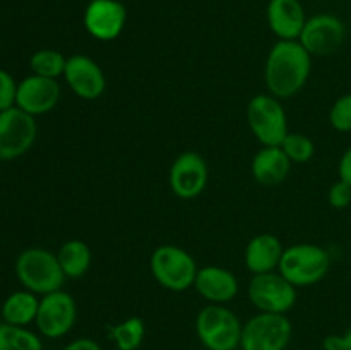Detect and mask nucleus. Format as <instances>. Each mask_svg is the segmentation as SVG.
Listing matches in <instances>:
<instances>
[{
	"instance_id": "nucleus-9",
	"label": "nucleus",
	"mask_w": 351,
	"mask_h": 350,
	"mask_svg": "<svg viewBox=\"0 0 351 350\" xmlns=\"http://www.w3.org/2000/svg\"><path fill=\"white\" fill-rule=\"evenodd\" d=\"M249 299L261 312L287 314L297 302V287L274 271L254 275L249 285Z\"/></svg>"
},
{
	"instance_id": "nucleus-6",
	"label": "nucleus",
	"mask_w": 351,
	"mask_h": 350,
	"mask_svg": "<svg viewBox=\"0 0 351 350\" xmlns=\"http://www.w3.org/2000/svg\"><path fill=\"white\" fill-rule=\"evenodd\" d=\"M247 122L264 146H281L288 134L287 112L273 95H257L247 106Z\"/></svg>"
},
{
	"instance_id": "nucleus-21",
	"label": "nucleus",
	"mask_w": 351,
	"mask_h": 350,
	"mask_svg": "<svg viewBox=\"0 0 351 350\" xmlns=\"http://www.w3.org/2000/svg\"><path fill=\"white\" fill-rule=\"evenodd\" d=\"M58 263H60L62 271L67 278H79L86 275V271L91 266V249L82 240H67L62 244L57 253Z\"/></svg>"
},
{
	"instance_id": "nucleus-2",
	"label": "nucleus",
	"mask_w": 351,
	"mask_h": 350,
	"mask_svg": "<svg viewBox=\"0 0 351 350\" xmlns=\"http://www.w3.org/2000/svg\"><path fill=\"white\" fill-rule=\"evenodd\" d=\"M16 275L26 290L40 295L62 290L65 280L57 254L40 247H31L19 254L16 261Z\"/></svg>"
},
{
	"instance_id": "nucleus-15",
	"label": "nucleus",
	"mask_w": 351,
	"mask_h": 350,
	"mask_svg": "<svg viewBox=\"0 0 351 350\" xmlns=\"http://www.w3.org/2000/svg\"><path fill=\"white\" fill-rule=\"evenodd\" d=\"M64 78L69 88L82 100L99 98L106 89V79L101 67L86 55H72L67 58Z\"/></svg>"
},
{
	"instance_id": "nucleus-25",
	"label": "nucleus",
	"mask_w": 351,
	"mask_h": 350,
	"mask_svg": "<svg viewBox=\"0 0 351 350\" xmlns=\"http://www.w3.org/2000/svg\"><path fill=\"white\" fill-rule=\"evenodd\" d=\"M281 148L291 163H307L315 153L314 141L305 134L298 132H288L281 143Z\"/></svg>"
},
{
	"instance_id": "nucleus-32",
	"label": "nucleus",
	"mask_w": 351,
	"mask_h": 350,
	"mask_svg": "<svg viewBox=\"0 0 351 350\" xmlns=\"http://www.w3.org/2000/svg\"><path fill=\"white\" fill-rule=\"evenodd\" d=\"M233 350H242V349H233Z\"/></svg>"
},
{
	"instance_id": "nucleus-30",
	"label": "nucleus",
	"mask_w": 351,
	"mask_h": 350,
	"mask_svg": "<svg viewBox=\"0 0 351 350\" xmlns=\"http://www.w3.org/2000/svg\"><path fill=\"white\" fill-rule=\"evenodd\" d=\"M338 174H339V180L346 182V184L351 187V146L341 154V158H339Z\"/></svg>"
},
{
	"instance_id": "nucleus-19",
	"label": "nucleus",
	"mask_w": 351,
	"mask_h": 350,
	"mask_svg": "<svg viewBox=\"0 0 351 350\" xmlns=\"http://www.w3.org/2000/svg\"><path fill=\"white\" fill-rule=\"evenodd\" d=\"M291 161L281 146H264L252 160V175L259 184L278 185L290 174Z\"/></svg>"
},
{
	"instance_id": "nucleus-29",
	"label": "nucleus",
	"mask_w": 351,
	"mask_h": 350,
	"mask_svg": "<svg viewBox=\"0 0 351 350\" xmlns=\"http://www.w3.org/2000/svg\"><path fill=\"white\" fill-rule=\"evenodd\" d=\"M324 350H351V326L343 335H329L322 342Z\"/></svg>"
},
{
	"instance_id": "nucleus-11",
	"label": "nucleus",
	"mask_w": 351,
	"mask_h": 350,
	"mask_svg": "<svg viewBox=\"0 0 351 350\" xmlns=\"http://www.w3.org/2000/svg\"><path fill=\"white\" fill-rule=\"evenodd\" d=\"M345 24L332 14H317L305 23L298 41L312 57H328L345 41Z\"/></svg>"
},
{
	"instance_id": "nucleus-14",
	"label": "nucleus",
	"mask_w": 351,
	"mask_h": 350,
	"mask_svg": "<svg viewBox=\"0 0 351 350\" xmlns=\"http://www.w3.org/2000/svg\"><path fill=\"white\" fill-rule=\"evenodd\" d=\"M60 100V86L57 79L27 75L17 84L16 106L29 115H43L53 110Z\"/></svg>"
},
{
	"instance_id": "nucleus-17",
	"label": "nucleus",
	"mask_w": 351,
	"mask_h": 350,
	"mask_svg": "<svg viewBox=\"0 0 351 350\" xmlns=\"http://www.w3.org/2000/svg\"><path fill=\"white\" fill-rule=\"evenodd\" d=\"M267 23L280 40H298L307 23L300 0H271Z\"/></svg>"
},
{
	"instance_id": "nucleus-22",
	"label": "nucleus",
	"mask_w": 351,
	"mask_h": 350,
	"mask_svg": "<svg viewBox=\"0 0 351 350\" xmlns=\"http://www.w3.org/2000/svg\"><path fill=\"white\" fill-rule=\"evenodd\" d=\"M108 336L117 350H137L146 336V325L141 318H129L108 328Z\"/></svg>"
},
{
	"instance_id": "nucleus-1",
	"label": "nucleus",
	"mask_w": 351,
	"mask_h": 350,
	"mask_svg": "<svg viewBox=\"0 0 351 350\" xmlns=\"http://www.w3.org/2000/svg\"><path fill=\"white\" fill-rule=\"evenodd\" d=\"M312 71V55L298 40H280L266 60V86L276 98H291L307 82Z\"/></svg>"
},
{
	"instance_id": "nucleus-4",
	"label": "nucleus",
	"mask_w": 351,
	"mask_h": 350,
	"mask_svg": "<svg viewBox=\"0 0 351 350\" xmlns=\"http://www.w3.org/2000/svg\"><path fill=\"white\" fill-rule=\"evenodd\" d=\"M331 257L328 250L315 244H297L283 250L280 273L295 287H311L328 275Z\"/></svg>"
},
{
	"instance_id": "nucleus-27",
	"label": "nucleus",
	"mask_w": 351,
	"mask_h": 350,
	"mask_svg": "<svg viewBox=\"0 0 351 350\" xmlns=\"http://www.w3.org/2000/svg\"><path fill=\"white\" fill-rule=\"evenodd\" d=\"M17 82L7 71L0 69V112L16 106Z\"/></svg>"
},
{
	"instance_id": "nucleus-31",
	"label": "nucleus",
	"mask_w": 351,
	"mask_h": 350,
	"mask_svg": "<svg viewBox=\"0 0 351 350\" xmlns=\"http://www.w3.org/2000/svg\"><path fill=\"white\" fill-rule=\"evenodd\" d=\"M62 350H101V347L91 338H75L71 343H67Z\"/></svg>"
},
{
	"instance_id": "nucleus-7",
	"label": "nucleus",
	"mask_w": 351,
	"mask_h": 350,
	"mask_svg": "<svg viewBox=\"0 0 351 350\" xmlns=\"http://www.w3.org/2000/svg\"><path fill=\"white\" fill-rule=\"evenodd\" d=\"M291 333H293V328L287 314L259 312L243 325L240 349L287 350Z\"/></svg>"
},
{
	"instance_id": "nucleus-26",
	"label": "nucleus",
	"mask_w": 351,
	"mask_h": 350,
	"mask_svg": "<svg viewBox=\"0 0 351 350\" xmlns=\"http://www.w3.org/2000/svg\"><path fill=\"white\" fill-rule=\"evenodd\" d=\"M329 122L339 132H351V93L339 96L329 110Z\"/></svg>"
},
{
	"instance_id": "nucleus-5",
	"label": "nucleus",
	"mask_w": 351,
	"mask_h": 350,
	"mask_svg": "<svg viewBox=\"0 0 351 350\" xmlns=\"http://www.w3.org/2000/svg\"><path fill=\"white\" fill-rule=\"evenodd\" d=\"M151 271L158 283L171 292H184L192 287L197 275L195 261L187 250L171 244L160 246L151 256Z\"/></svg>"
},
{
	"instance_id": "nucleus-28",
	"label": "nucleus",
	"mask_w": 351,
	"mask_h": 350,
	"mask_svg": "<svg viewBox=\"0 0 351 350\" xmlns=\"http://www.w3.org/2000/svg\"><path fill=\"white\" fill-rule=\"evenodd\" d=\"M329 205L336 209H345L351 205V187L346 182L338 180L329 189Z\"/></svg>"
},
{
	"instance_id": "nucleus-23",
	"label": "nucleus",
	"mask_w": 351,
	"mask_h": 350,
	"mask_svg": "<svg viewBox=\"0 0 351 350\" xmlns=\"http://www.w3.org/2000/svg\"><path fill=\"white\" fill-rule=\"evenodd\" d=\"M0 350H43V343L26 326L0 323Z\"/></svg>"
},
{
	"instance_id": "nucleus-16",
	"label": "nucleus",
	"mask_w": 351,
	"mask_h": 350,
	"mask_svg": "<svg viewBox=\"0 0 351 350\" xmlns=\"http://www.w3.org/2000/svg\"><path fill=\"white\" fill-rule=\"evenodd\" d=\"M194 287L211 304H226L239 294V281L232 271L219 266H206L197 270Z\"/></svg>"
},
{
	"instance_id": "nucleus-12",
	"label": "nucleus",
	"mask_w": 351,
	"mask_h": 350,
	"mask_svg": "<svg viewBox=\"0 0 351 350\" xmlns=\"http://www.w3.org/2000/svg\"><path fill=\"white\" fill-rule=\"evenodd\" d=\"M208 163L194 151H185L175 158L170 168V187L182 199L197 198L208 185Z\"/></svg>"
},
{
	"instance_id": "nucleus-13",
	"label": "nucleus",
	"mask_w": 351,
	"mask_h": 350,
	"mask_svg": "<svg viewBox=\"0 0 351 350\" xmlns=\"http://www.w3.org/2000/svg\"><path fill=\"white\" fill-rule=\"evenodd\" d=\"M127 12L120 0H91L86 7L84 26L99 41L115 40L125 26Z\"/></svg>"
},
{
	"instance_id": "nucleus-20",
	"label": "nucleus",
	"mask_w": 351,
	"mask_h": 350,
	"mask_svg": "<svg viewBox=\"0 0 351 350\" xmlns=\"http://www.w3.org/2000/svg\"><path fill=\"white\" fill-rule=\"evenodd\" d=\"M40 299L29 290H19L10 294L2 304L3 323L14 326H27L36 321Z\"/></svg>"
},
{
	"instance_id": "nucleus-24",
	"label": "nucleus",
	"mask_w": 351,
	"mask_h": 350,
	"mask_svg": "<svg viewBox=\"0 0 351 350\" xmlns=\"http://www.w3.org/2000/svg\"><path fill=\"white\" fill-rule=\"evenodd\" d=\"M65 64H67V58L60 51L50 50V48L34 51L29 58V67L33 74L41 75V78L57 79L58 75H64Z\"/></svg>"
},
{
	"instance_id": "nucleus-3",
	"label": "nucleus",
	"mask_w": 351,
	"mask_h": 350,
	"mask_svg": "<svg viewBox=\"0 0 351 350\" xmlns=\"http://www.w3.org/2000/svg\"><path fill=\"white\" fill-rule=\"evenodd\" d=\"M243 325L233 311L221 304H209L195 318V333L208 350H233L240 347Z\"/></svg>"
},
{
	"instance_id": "nucleus-18",
	"label": "nucleus",
	"mask_w": 351,
	"mask_h": 350,
	"mask_svg": "<svg viewBox=\"0 0 351 350\" xmlns=\"http://www.w3.org/2000/svg\"><path fill=\"white\" fill-rule=\"evenodd\" d=\"M283 246L273 233H259L254 237L245 249V266L254 275L269 273L280 266Z\"/></svg>"
},
{
	"instance_id": "nucleus-8",
	"label": "nucleus",
	"mask_w": 351,
	"mask_h": 350,
	"mask_svg": "<svg viewBox=\"0 0 351 350\" xmlns=\"http://www.w3.org/2000/svg\"><path fill=\"white\" fill-rule=\"evenodd\" d=\"M38 126L33 115L17 106L0 112V161L23 156L36 141Z\"/></svg>"
},
{
	"instance_id": "nucleus-10",
	"label": "nucleus",
	"mask_w": 351,
	"mask_h": 350,
	"mask_svg": "<svg viewBox=\"0 0 351 350\" xmlns=\"http://www.w3.org/2000/svg\"><path fill=\"white\" fill-rule=\"evenodd\" d=\"M75 318H77V305L72 295L57 290L40 299L34 325L45 338L55 340L71 331L72 326L75 325Z\"/></svg>"
}]
</instances>
